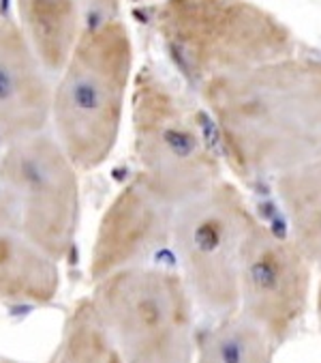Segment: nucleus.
Here are the masks:
<instances>
[{
  "instance_id": "obj_5",
  "label": "nucleus",
  "mask_w": 321,
  "mask_h": 363,
  "mask_svg": "<svg viewBox=\"0 0 321 363\" xmlns=\"http://www.w3.org/2000/svg\"><path fill=\"white\" fill-rule=\"evenodd\" d=\"M124 363H191L195 301L178 271L144 264L95 281L91 297Z\"/></svg>"
},
{
  "instance_id": "obj_17",
  "label": "nucleus",
  "mask_w": 321,
  "mask_h": 363,
  "mask_svg": "<svg viewBox=\"0 0 321 363\" xmlns=\"http://www.w3.org/2000/svg\"><path fill=\"white\" fill-rule=\"evenodd\" d=\"M315 314H317V325L321 331V281L317 286V295H315Z\"/></svg>"
},
{
  "instance_id": "obj_15",
  "label": "nucleus",
  "mask_w": 321,
  "mask_h": 363,
  "mask_svg": "<svg viewBox=\"0 0 321 363\" xmlns=\"http://www.w3.org/2000/svg\"><path fill=\"white\" fill-rule=\"evenodd\" d=\"M49 363H124L91 297L79 299L69 312Z\"/></svg>"
},
{
  "instance_id": "obj_7",
  "label": "nucleus",
  "mask_w": 321,
  "mask_h": 363,
  "mask_svg": "<svg viewBox=\"0 0 321 363\" xmlns=\"http://www.w3.org/2000/svg\"><path fill=\"white\" fill-rule=\"evenodd\" d=\"M0 204L54 260L73 250L79 224V170L52 133H33L0 153Z\"/></svg>"
},
{
  "instance_id": "obj_2",
  "label": "nucleus",
  "mask_w": 321,
  "mask_h": 363,
  "mask_svg": "<svg viewBox=\"0 0 321 363\" xmlns=\"http://www.w3.org/2000/svg\"><path fill=\"white\" fill-rule=\"evenodd\" d=\"M133 84V39L120 18L84 26L52 86L54 138L79 172L103 166L120 138Z\"/></svg>"
},
{
  "instance_id": "obj_16",
  "label": "nucleus",
  "mask_w": 321,
  "mask_h": 363,
  "mask_svg": "<svg viewBox=\"0 0 321 363\" xmlns=\"http://www.w3.org/2000/svg\"><path fill=\"white\" fill-rule=\"evenodd\" d=\"M82 7L97 13L99 20L103 18H118L120 11V0H82Z\"/></svg>"
},
{
  "instance_id": "obj_1",
  "label": "nucleus",
  "mask_w": 321,
  "mask_h": 363,
  "mask_svg": "<svg viewBox=\"0 0 321 363\" xmlns=\"http://www.w3.org/2000/svg\"><path fill=\"white\" fill-rule=\"evenodd\" d=\"M223 164L243 183L276 181L321 157V60L285 56L199 91Z\"/></svg>"
},
{
  "instance_id": "obj_10",
  "label": "nucleus",
  "mask_w": 321,
  "mask_h": 363,
  "mask_svg": "<svg viewBox=\"0 0 321 363\" xmlns=\"http://www.w3.org/2000/svg\"><path fill=\"white\" fill-rule=\"evenodd\" d=\"M52 84L47 71L13 20H0V142L45 131Z\"/></svg>"
},
{
  "instance_id": "obj_12",
  "label": "nucleus",
  "mask_w": 321,
  "mask_h": 363,
  "mask_svg": "<svg viewBox=\"0 0 321 363\" xmlns=\"http://www.w3.org/2000/svg\"><path fill=\"white\" fill-rule=\"evenodd\" d=\"M24 37L47 74H58L84 30L82 0H16Z\"/></svg>"
},
{
  "instance_id": "obj_3",
  "label": "nucleus",
  "mask_w": 321,
  "mask_h": 363,
  "mask_svg": "<svg viewBox=\"0 0 321 363\" xmlns=\"http://www.w3.org/2000/svg\"><path fill=\"white\" fill-rule=\"evenodd\" d=\"M154 30L197 93L214 80L296 54L291 28L253 0H160Z\"/></svg>"
},
{
  "instance_id": "obj_13",
  "label": "nucleus",
  "mask_w": 321,
  "mask_h": 363,
  "mask_svg": "<svg viewBox=\"0 0 321 363\" xmlns=\"http://www.w3.org/2000/svg\"><path fill=\"white\" fill-rule=\"evenodd\" d=\"M289 224V239L310 264H321V157L274 181Z\"/></svg>"
},
{
  "instance_id": "obj_4",
  "label": "nucleus",
  "mask_w": 321,
  "mask_h": 363,
  "mask_svg": "<svg viewBox=\"0 0 321 363\" xmlns=\"http://www.w3.org/2000/svg\"><path fill=\"white\" fill-rule=\"evenodd\" d=\"M137 179L178 208L223 179V160L202 114L158 71L144 67L131 84Z\"/></svg>"
},
{
  "instance_id": "obj_6",
  "label": "nucleus",
  "mask_w": 321,
  "mask_h": 363,
  "mask_svg": "<svg viewBox=\"0 0 321 363\" xmlns=\"http://www.w3.org/2000/svg\"><path fill=\"white\" fill-rule=\"evenodd\" d=\"M253 215L243 189L225 179L174 211L170 243L178 273L212 318L238 312L240 247Z\"/></svg>"
},
{
  "instance_id": "obj_11",
  "label": "nucleus",
  "mask_w": 321,
  "mask_h": 363,
  "mask_svg": "<svg viewBox=\"0 0 321 363\" xmlns=\"http://www.w3.org/2000/svg\"><path fill=\"white\" fill-rule=\"evenodd\" d=\"M60 262L30 241L0 204V306H47L60 293Z\"/></svg>"
},
{
  "instance_id": "obj_14",
  "label": "nucleus",
  "mask_w": 321,
  "mask_h": 363,
  "mask_svg": "<svg viewBox=\"0 0 321 363\" xmlns=\"http://www.w3.org/2000/svg\"><path fill=\"white\" fill-rule=\"evenodd\" d=\"M274 342L240 312L195 333L191 363H274Z\"/></svg>"
},
{
  "instance_id": "obj_8",
  "label": "nucleus",
  "mask_w": 321,
  "mask_h": 363,
  "mask_svg": "<svg viewBox=\"0 0 321 363\" xmlns=\"http://www.w3.org/2000/svg\"><path fill=\"white\" fill-rule=\"evenodd\" d=\"M313 264L296 243L253 215L238 264V312L274 346L289 342L310 306Z\"/></svg>"
},
{
  "instance_id": "obj_18",
  "label": "nucleus",
  "mask_w": 321,
  "mask_h": 363,
  "mask_svg": "<svg viewBox=\"0 0 321 363\" xmlns=\"http://www.w3.org/2000/svg\"><path fill=\"white\" fill-rule=\"evenodd\" d=\"M0 363H18V361H11V359H0Z\"/></svg>"
},
{
  "instance_id": "obj_9",
  "label": "nucleus",
  "mask_w": 321,
  "mask_h": 363,
  "mask_svg": "<svg viewBox=\"0 0 321 363\" xmlns=\"http://www.w3.org/2000/svg\"><path fill=\"white\" fill-rule=\"evenodd\" d=\"M174 211L150 187L133 177L103 211L91 247L93 284L150 260L170 245Z\"/></svg>"
}]
</instances>
